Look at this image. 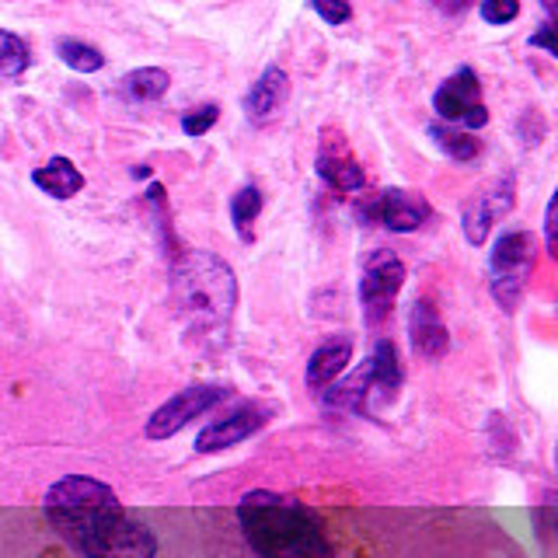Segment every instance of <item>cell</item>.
Segmentation results:
<instances>
[{
  "label": "cell",
  "instance_id": "25",
  "mask_svg": "<svg viewBox=\"0 0 558 558\" xmlns=\"http://www.w3.org/2000/svg\"><path fill=\"white\" fill-rule=\"evenodd\" d=\"M531 46H541V49H548L551 57L558 52V39H555V22L551 17H545V25H541L534 35H531Z\"/></svg>",
  "mask_w": 558,
  "mask_h": 558
},
{
  "label": "cell",
  "instance_id": "20",
  "mask_svg": "<svg viewBox=\"0 0 558 558\" xmlns=\"http://www.w3.org/2000/svg\"><path fill=\"white\" fill-rule=\"evenodd\" d=\"M57 57L70 66V70H77V74H95V70L105 66V57L95 49V46H87L81 39H60L57 43Z\"/></svg>",
  "mask_w": 558,
  "mask_h": 558
},
{
  "label": "cell",
  "instance_id": "21",
  "mask_svg": "<svg viewBox=\"0 0 558 558\" xmlns=\"http://www.w3.org/2000/svg\"><path fill=\"white\" fill-rule=\"evenodd\" d=\"M28 46L22 35H14L8 28H0V74H8V77H17V74H25L28 70Z\"/></svg>",
  "mask_w": 558,
  "mask_h": 558
},
{
  "label": "cell",
  "instance_id": "28",
  "mask_svg": "<svg viewBox=\"0 0 558 558\" xmlns=\"http://www.w3.org/2000/svg\"><path fill=\"white\" fill-rule=\"evenodd\" d=\"M541 8H545V14H548V17H555V11H558V0H541Z\"/></svg>",
  "mask_w": 558,
  "mask_h": 558
},
{
  "label": "cell",
  "instance_id": "4",
  "mask_svg": "<svg viewBox=\"0 0 558 558\" xmlns=\"http://www.w3.org/2000/svg\"><path fill=\"white\" fill-rule=\"evenodd\" d=\"M534 272V241L523 227H510L502 231L493 244V255H488V283H493L496 304L510 314L523 301V290H527V279Z\"/></svg>",
  "mask_w": 558,
  "mask_h": 558
},
{
  "label": "cell",
  "instance_id": "18",
  "mask_svg": "<svg viewBox=\"0 0 558 558\" xmlns=\"http://www.w3.org/2000/svg\"><path fill=\"white\" fill-rule=\"evenodd\" d=\"M168 70L161 66H140L133 70V74L122 77V95H126V101H157L165 92H168Z\"/></svg>",
  "mask_w": 558,
  "mask_h": 558
},
{
  "label": "cell",
  "instance_id": "11",
  "mask_svg": "<svg viewBox=\"0 0 558 558\" xmlns=\"http://www.w3.org/2000/svg\"><path fill=\"white\" fill-rule=\"evenodd\" d=\"M409 336H412V349L423 360H440L450 345V331L447 325L440 322V311L429 301V296H418L412 304V314H409Z\"/></svg>",
  "mask_w": 558,
  "mask_h": 558
},
{
  "label": "cell",
  "instance_id": "13",
  "mask_svg": "<svg viewBox=\"0 0 558 558\" xmlns=\"http://www.w3.org/2000/svg\"><path fill=\"white\" fill-rule=\"evenodd\" d=\"M349 360H353V342H349V339L322 342L307 360V384L314 391H325L328 384H336L345 374Z\"/></svg>",
  "mask_w": 558,
  "mask_h": 558
},
{
  "label": "cell",
  "instance_id": "15",
  "mask_svg": "<svg viewBox=\"0 0 558 558\" xmlns=\"http://www.w3.org/2000/svg\"><path fill=\"white\" fill-rule=\"evenodd\" d=\"M32 182L39 185L46 196H52V199H70V196H77V192H81L84 174L74 168L70 157H52L49 165L32 171Z\"/></svg>",
  "mask_w": 558,
  "mask_h": 558
},
{
  "label": "cell",
  "instance_id": "17",
  "mask_svg": "<svg viewBox=\"0 0 558 558\" xmlns=\"http://www.w3.org/2000/svg\"><path fill=\"white\" fill-rule=\"evenodd\" d=\"M429 136L447 157H453V161H461V165L478 161V154H482V140L468 130H453L450 122H436V126H429Z\"/></svg>",
  "mask_w": 558,
  "mask_h": 558
},
{
  "label": "cell",
  "instance_id": "16",
  "mask_svg": "<svg viewBox=\"0 0 558 558\" xmlns=\"http://www.w3.org/2000/svg\"><path fill=\"white\" fill-rule=\"evenodd\" d=\"M366 371H371L374 395L395 398V391L401 388V363H398V349L388 339H380L374 345V356L366 360Z\"/></svg>",
  "mask_w": 558,
  "mask_h": 558
},
{
  "label": "cell",
  "instance_id": "7",
  "mask_svg": "<svg viewBox=\"0 0 558 558\" xmlns=\"http://www.w3.org/2000/svg\"><path fill=\"white\" fill-rule=\"evenodd\" d=\"M223 395L227 391L220 388V384H196V388L179 391L147 418V436H150V440H168V436L185 429L192 418H199L203 412L220 405Z\"/></svg>",
  "mask_w": 558,
  "mask_h": 558
},
{
  "label": "cell",
  "instance_id": "24",
  "mask_svg": "<svg viewBox=\"0 0 558 558\" xmlns=\"http://www.w3.org/2000/svg\"><path fill=\"white\" fill-rule=\"evenodd\" d=\"M311 8L318 11V17H325L328 25H345L349 17H353L349 0H311Z\"/></svg>",
  "mask_w": 558,
  "mask_h": 558
},
{
  "label": "cell",
  "instance_id": "3",
  "mask_svg": "<svg viewBox=\"0 0 558 558\" xmlns=\"http://www.w3.org/2000/svg\"><path fill=\"white\" fill-rule=\"evenodd\" d=\"M241 531L262 558H328V537L304 506L272 493H248L238 506Z\"/></svg>",
  "mask_w": 558,
  "mask_h": 558
},
{
  "label": "cell",
  "instance_id": "5",
  "mask_svg": "<svg viewBox=\"0 0 558 558\" xmlns=\"http://www.w3.org/2000/svg\"><path fill=\"white\" fill-rule=\"evenodd\" d=\"M401 287H405V262L395 252L377 248L363 258V272H360V304L366 311V318L374 325L384 322L391 314Z\"/></svg>",
  "mask_w": 558,
  "mask_h": 558
},
{
  "label": "cell",
  "instance_id": "10",
  "mask_svg": "<svg viewBox=\"0 0 558 558\" xmlns=\"http://www.w3.org/2000/svg\"><path fill=\"white\" fill-rule=\"evenodd\" d=\"M513 209V179H502L493 189H485L482 196H475L461 214L464 223V238L468 244H482L488 231Z\"/></svg>",
  "mask_w": 558,
  "mask_h": 558
},
{
  "label": "cell",
  "instance_id": "1",
  "mask_svg": "<svg viewBox=\"0 0 558 558\" xmlns=\"http://www.w3.org/2000/svg\"><path fill=\"white\" fill-rule=\"evenodd\" d=\"M46 517L87 558H154L147 523L122 513L116 493L98 478L66 475L46 493Z\"/></svg>",
  "mask_w": 558,
  "mask_h": 558
},
{
  "label": "cell",
  "instance_id": "27",
  "mask_svg": "<svg viewBox=\"0 0 558 558\" xmlns=\"http://www.w3.org/2000/svg\"><path fill=\"white\" fill-rule=\"evenodd\" d=\"M545 238H548V252L555 255L558 244H555V203L548 206V217H545Z\"/></svg>",
  "mask_w": 558,
  "mask_h": 558
},
{
  "label": "cell",
  "instance_id": "12",
  "mask_svg": "<svg viewBox=\"0 0 558 558\" xmlns=\"http://www.w3.org/2000/svg\"><path fill=\"white\" fill-rule=\"evenodd\" d=\"M336 144L339 147H331V140L325 133V144L318 150V161H314V168H318L322 179L331 185V189H339V192H356L366 185V174H363V165L356 161L353 154H349L345 147V140L336 136Z\"/></svg>",
  "mask_w": 558,
  "mask_h": 558
},
{
  "label": "cell",
  "instance_id": "14",
  "mask_svg": "<svg viewBox=\"0 0 558 558\" xmlns=\"http://www.w3.org/2000/svg\"><path fill=\"white\" fill-rule=\"evenodd\" d=\"M287 95H290V77L279 66H269L266 74L248 87V95H244V112H248V119L262 122L287 101Z\"/></svg>",
  "mask_w": 558,
  "mask_h": 558
},
{
  "label": "cell",
  "instance_id": "6",
  "mask_svg": "<svg viewBox=\"0 0 558 558\" xmlns=\"http://www.w3.org/2000/svg\"><path fill=\"white\" fill-rule=\"evenodd\" d=\"M433 109L444 122H461L464 130H482L488 122V109L482 105V84L475 70L461 66L458 74H450L433 95Z\"/></svg>",
  "mask_w": 558,
  "mask_h": 558
},
{
  "label": "cell",
  "instance_id": "26",
  "mask_svg": "<svg viewBox=\"0 0 558 558\" xmlns=\"http://www.w3.org/2000/svg\"><path fill=\"white\" fill-rule=\"evenodd\" d=\"M436 8L453 17V14H464L471 8V0H436Z\"/></svg>",
  "mask_w": 558,
  "mask_h": 558
},
{
  "label": "cell",
  "instance_id": "2",
  "mask_svg": "<svg viewBox=\"0 0 558 558\" xmlns=\"http://www.w3.org/2000/svg\"><path fill=\"white\" fill-rule=\"evenodd\" d=\"M171 296L185 336L203 349L227 345L238 307L234 269L214 252H185L171 262Z\"/></svg>",
  "mask_w": 558,
  "mask_h": 558
},
{
  "label": "cell",
  "instance_id": "22",
  "mask_svg": "<svg viewBox=\"0 0 558 558\" xmlns=\"http://www.w3.org/2000/svg\"><path fill=\"white\" fill-rule=\"evenodd\" d=\"M217 119H220L217 105H199V109H192V112L182 116V130L189 136H203V133H209V130L217 126Z\"/></svg>",
  "mask_w": 558,
  "mask_h": 558
},
{
  "label": "cell",
  "instance_id": "19",
  "mask_svg": "<svg viewBox=\"0 0 558 558\" xmlns=\"http://www.w3.org/2000/svg\"><path fill=\"white\" fill-rule=\"evenodd\" d=\"M262 214V192L255 185H244L241 192H234L231 199V223L241 241H252V227Z\"/></svg>",
  "mask_w": 558,
  "mask_h": 558
},
{
  "label": "cell",
  "instance_id": "23",
  "mask_svg": "<svg viewBox=\"0 0 558 558\" xmlns=\"http://www.w3.org/2000/svg\"><path fill=\"white\" fill-rule=\"evenodd\" d=\"M478 11L488 25H510L520 14V0H482Z\"/></svg>",
  "mask_w": 558,
  "mask_h": 558
},
{
  "label": "cell",
  "instance_id": "9",
  "mask_svg": "<svg viewBox=\"0 0 558 558\" xmlns=\"http://www.w3.org/2000/svg\"><path fill=\"white\" fill-rule=\"evenodd\" d=\"M269 412L258 405H238L234 412H227L217 423L203 426V433L196 436V450L199 453H220L227 447H238L248 440L252 433H258L266 426Z\"/></svg>",
  "mask_w": 558,
  "mask_h": 558
},
{
  "label": "cell",
  "instance_id": "8",
  "mask_svg": "<svg viewBox=\"0 0 558 558\" xmlns=\"http://www.w3.org/2000/svg\"><path fill=\"white\" fill-rule=\"evenodd\" d=\"M363 220L388 227L395 234H409L429 220V203L409 189H384L380 196L371 199V206L363 209Z\"/></svg>",
  "mask_w": 558,
  "mask_h": 558
}]
</instances>
